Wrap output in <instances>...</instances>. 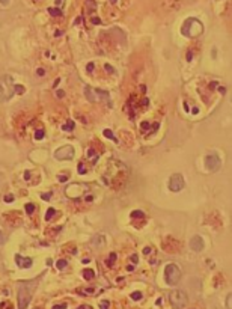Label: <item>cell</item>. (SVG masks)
Instances as JSON below:
<instances>
[{"label": "cell", "mask_w": 232, "mask_h": 309, "mask_svg": "<svg viewBox=\"0 0 232 309\" xmlns=\"http://www.w3.org/2000/svg\"><path fill=\"white\" fill-rule=\"evenodd\" d=\"M15 92V85L12 81L11 76H2L0 77V100L6 101L9 100Z\"/></svg>", "instance_id": "1"}, {"label": "cell", "mask_w": 232, "mask_h": 309, "mask_svg": "<svg viewBox=\"0 0 232 309\" xmlns=\"http://www.w3.org/2000/svg\"><path fill=\"white\" fill-rule=\"evenodd\" d=\"M164 279L166 284L170 286H175L179 281H181V270L178 268V265L175 264H167L164 268Z\"/></svg>", "instance_id": "2"}, {"label": "cell", "mask_w": 232, "mask_h": 309, "mask_svg": "<svg viewBox=\"0 0 232 309\" xmlns=\"http://www.w3.org/2000/svg\"><path fill=\"white\" fill-rule=\"evenodd\" d=\"M169 300H170V303H172V306H174L175 309H183L187 305L188 297H187V294L184 291H181V289H174V291L169 294Z\"/></svg>", "instance_id": "3"}, {"label": "cell", "mask_w": 232, "mask_h": 309, "mask_svg": "<svg viewBox=\"0 0 232 309\" xmlns=\"http://www.w3.org/2000/svg\"><path fill=\"white\" fill-rule=\"evenodd\" d=\"M84 94H86V98L92 103H103V101H107L109 100V94L105 91H101V89H95V88H86L84 89Z\"/></svg>", "instance_id": "4"}, {"label": "cell", "mask_w": 232, "mask_h": 309, "mask_svg": "<svg viewBox=\"0 0 232 309\" xmlns=\"http://www.w3.org/2000/svg\"><path fill=\"white\" fill-rule=\"evenodd\" d=\"M183 33L186 36H197L202 33V24L195 18H190L183 26Z\"/></svg>", "instance_id": "5"}, {"label": "cell", "mask_w": 232, "mask_h": 309, "mask_svg": "<svg viewBox=\"0 0 232 309\" xmlns=\"http://www.w3.org/2000/svg\"><path fill=\"white\" fill-rule=\"evenodd\" d=\"M184 185H186V181H184V178H183L181 173H174L170 176V180H169V189L172 192H181L184 189Z\"/></svg>", "instance_id": "6"}, {"label": "cell", "mask_w": 232, "mask_h": 309, "mask_svg": "<svg viewBox=\"0 0 232 309\" xmlns=\"http://www.w3.org/2000/svg\"><path fill=\"white\" fill-rule=\"evenodd\" d=\"M205 166H207V169H208L209 172H217L221 166V161H220V159H219V155H216L214 152H213V154H208V155L205 157Z\"/></svg>", "instance_id": "7"}, {"label": "cell", "mask_w": 232, "mask_h": 309, "mask_svg": "<svg viewBox=\"0 0 232 309\" xmlns=\"http://www.w3.org/2000/svg\"><path fill=\"white\" fill-rule=\"evenodd\" d=\"M54 157L58 160H71L74 157V148L71 145H65L62 148H59L56 152H54Z\"/></svg>", "instance_id": "8"}, {"label": "cell", "mask_w": 232, "mask_h": 309, "mask_svg": "<svg viewBox=\"0 0 232 309\" xmlns=\"http://www.w3.org/2000/svg\"><path fill=\"white\" fill-rule=\"evenodd\" d=\"M30 302V293L27 291L26 286H21L18 289V309H26Z\"/></svg>", "instance_id": "9"}, {"label": "cell", "mask_w": 232, "mask_h": 309, "mask_svg": "<svg viewBox=\"0 0 232 309\" xmlns=\"http://www.w3.org/2000/svg\"><path fill=\"white\" fill-rule=\"evenodd\" d=\"M190 247H191V250H195V252H200V250L204 249V240H202V237L195 235V237L190 240Z\"/></svg>", "instance_id": "10"}, {"label": "cell", "mask_w": 232, "mask_h": 309, "mask_svg": "<svg viewBox=\"0 0 232 309\" xmlns=\"http://www.w3.org/2000/svg\"><path fill=\"white\" fill-rule=\"evenodd\" d=\"M15 261H17V265L21 267V268H29V267H32V259H30V258H23L21 255H17V256H15Z\"/></svg>", "instance_id": "11"}, {"label": "cell", "mask_w": 232, "mask_h": 309, "mask_svg": "<svg viewBox=\"0 0 232 309\" xmlns=\"http://www.w3.org/2000/svg\"><path fill=\"white\" fill-rule=\"evenodd\" d=\"M83 277H84L86 281H92L93 277H95L93 270H91V268H84V270H83Z\"/></svg>", "instance_id": "12"}, {"label": "cell", "mask_w": 232, "mask_h": 309, "mask_svg": "<svg viewBox=\"0 0 232 309\" xmlns=\"http://www.w3.org/2000/svg\"><path fill=\"white\" fill-rule=\"evenodd\" d=\"M92 244H97V246H104V237L103 235H95L92 240Z\"/></svg>", "instance_id": "13"}, {"label": "cell", "mask_w": 232, "mask_h": 309, "mask_svg": "<svg viewBox=\"0 0 232 309\" xmlns=\"http://www.w3.org/2000/svg\"><path fill=\"white\" fill-rule=\"evenodd\" d=\"M48 12H50V15H53V17H60V15H62V12L59 11L58 8H50Z\"/></svg>", "instance_id": "14"}, {"label": "cell", "mask_w": 232, "mask_h": 309, "mask_svg": "<svg viewBox=\"0 0 232 309\" xmlns=\"http://www.w3.org/2000/svg\"><path fill=\"white\" fill-rule=\"evenodd\" d=\"M67 264H68V263H67L65 259H59V261H58V264H56V267H58L59 270H63V268L67 267Z\"/></svg>", "instance_id": "15"}, {"label": "cell", "mask_w": 232, "mask_h": 309, "mask_svg": "<svg viewBox=\"0 0 232 309\" xmlns=\"http://www.w3.org/2000/svg\"><path fill=\"white\" fill-rule=\"evenodd\" d=\"M72 128H74V122H72V121H68V122L63 125V130H65V131H72Z\"/></svg>", "instance_id": "16"}, {"label": "cell", "mask_w": 232, "mask_h": 309, "mask_svg": "<svg viewBox=\"0 0 232 309\" xmlns=\"http://www.w3.org/2000/svg\"><path fill=\"white\" fill-rule=\"evenodd\" d=\"M143 216H145V214H143L142 211H133V213H131V217L133 219H143Z\"/></svg>", "instance_id": "17"}, {"label": "cell", "mask_w": 232, "mask_h": 309, "mask_svg": "<svg viewBox=\"0 0 232 309\" xmlns=\"http://www.w3.org/2000/svg\"><path fill=\"white\" fill-rule=\"evenodd\" d=\"M33 211H35V205H33V204H27V205H26V213H27V214H32Z\"/></svg>", "instance_id": "18"}, {"label": "cell", "mask_w": 232, "mask_h": 309, "mask_svg": "<svg viewBox=\"0 0 232 309\" xmlns=\"http://www.w3.org/2000/svg\"><path fill=\"white\" fill-rule=\"evenodd\" d=\"M104 136H105V137H109V139H112L113 142H118V139H116L115 136L110 133V130H104Z\"/></svg>", "instance_id": "19"}, {"label": "cell", "mask_w": 232, "mask_h": 309, "mask_svg": "<svg viewBox=\"0 0 232 309\" xmlns=\"http://www.w3.org/2000/svg\"><path fill=\"white\" fill-rule=\"evenodd\" d=\"M54 213H56V211H54L53 208H48V211H47V214H45V219H47V220H51Z\"/></svg>", "instance_id": "20"}, {"label": "cell", "mask_w": 232, "mask_h": 309, "mask_svg": "<svg viewBox=\"0 0 232 309\" xmlns=\"http://www.w3.org/2000/svg\"><path fill=\"white\" fill-rule=\"evenodd\" d=\"M131 298H133V300H140V298H142V293H140V291L131 293Z\"/></svg>", "instance_id": "21"}, {"label": "cell", "mask_w": 232, "mask_h": 309, "mask_svg": "<svg viewBox=\"0 0 232 309\" xmlns=\"http://www.w3.org/2000/svg\"><path fill=\"white\" fill-rule=\"evenodd\" d=\"M44 134H45V133H44V130H36V133H35V139H38V140H39V139H42V137H44Z\"/></svg>", "instance_id": "22"}, {"label": "cell", "mask_w": 232, "mask_h": 309, "mask_svg": "<svg viewBox=\"0 0 232 309\" xmlns=\"http://www.w3.org/2000/svg\"><path fill=\"white\" fill-rule=\"evenodd\" d=\"M113 261H116V255H115V253H112V255H110V258H109V261H107V265H109V267H112V265H113Z\"/></svg>", "instance_id": "23"}, {"label": "cell", "mask_w": 232, "mask_h": 309, "mask_svg": "<svg viewBox=\"0 0 232 309\" xmlns=\"http://www.w3.org/2000/svg\"><path fill=\"white\" fill-rule=\"evenodd\" d=\"M100 309H109V302H107V300H103V302L100 303Z\"/></svg>", "instance_id": "24"}, {"label": "cell", "mask_w": 232, "mask_h": 309, "mask_svg": "<svg viewBox=\"0 0 232 309\" xmlns=\"http://www.w3.org/2000/svg\"><path fill=\"white\" fill-rule=\"evenodd\" d=\"M53 309H67V303H62V305H56V306H53Z\"/></svg>", "instance_id": "25"}, {"label": "cell", "mask_w": 232, "mask_h": 309, "mask_svg": "<svg viewBox=\"0 0 232 309\" xmlns=\"http://www.w3.org/2000/svg\"><path fill=\"white\" fill-rule=\"evenodd\" d=\"M88 157H89V159H91V157H95V151H93V149H89V151H88Z\"/></svg>", "instance_id": "26"}, {"label": "cell", "mask_w": 232, "mask_h": 309, "mask_svg": "<svg viewBox=\"0 0 232 309\" xmlns=\"http://www.w3.org/2000/svg\"><path fill=\"white\" fill-rule=\"evenodd\" d=\"M12 199H14V196H12V195H8V196H5V201H6V202H11Z\"/></svg>", "instance_id": "27"}, {"label": "cell", "mask_w": 232, "mask_h": 309, "mask_svg": "<svg viewBox=\"0 0 232 309\" xmlns=\"http://www.w3.org/2000/svg\"><path fill=\"white\" fill-rule=\"evenodd\" d=\"M67 178H68V176H65V175H59V181H62V183L67 181Z\"/></svg>", "instance_id": "28"}, {"label": "cell", "mask_w": 232, "mask_h": 309, "mask_svg": "<svg viewBox=\"0 0 232 309\" xmlns=\"http://www.w3.org/2000/svg\"><path fill=\"white\" fill-rule=\"evenodd\" d=\"M105 69H107V72H109V74H112V72H113V68H112L110 65H105Z\"/></svg>", "instance_id": "29"}, {"label": "cell", "mask_w": 232, "mask_h": 309, "mask_svg": "<svg viewBox=\"0 0 232 309\" xmlns=\"http://www.w3.org/2000/svg\"><path fill=\"white\" fill-rule=\"evenodd\" d=\"M79 172H80V173H84V172H86V169H84V166H83V164H80V166H79Z\"/></svg>", "instance_id": "30"}, {"label": "cell", "mask_w": 232, "mask_h": 309, "mask_svg": "<svg viewBox=\"0 0 232 309\" xmlns=\"http://www.w3.org/2000/svg\"><path fill=\"white\" fill-rule=\"evenodd\" d=\"M44 74H45V71H44L42 68H39V69H38V76H44Z\"/></svg>", "instance_id": "31"}, {"label": "cell", "mask_w": 232, "mask_h": 309, "mask_svg": "<svg viewBox=\"0 0 232 309\" xmlns=\"http://www.w3.org/2000/svg\"><path fill=\"white\" fill-rule=\"evenodd\" d=\"M15 91L17 92H24V89L21 88V86H15Z\"/></svg>", "instance_id": "32"}, {"label": "cell", "mask_w": 232, "mask_h": 309, "mask_svg": "<svg viewBox=\"0 0 232 309\" xmlns=\"http://www.w3.org/2000/svg\"><path fill=\"white\" fill-rule=\"evenodd\" d=\"M0 3L5 6V5H8V3H9V0H0Z\"/></svg>", "instance_id": "33"}, {"label": "cell", "mask_w": 232, "mask_h": 309, "mask_svg": "<svg viewBox=\"0 0 232 309\" xmlns=\"http://www.w3.org/2000/svg\"><path fill=\"white\" fill-rule=\"evenodd\" d=\"M92 69H93V63H89L88 65V71H92Z\"/></svg>", "instance_id": "34"}, {"label": "cell", "mask_w": 232, "mask_h": 309, "mask_svg": "<svg viewBox=\"0 0 232 309\" xmlns=\"http://www.w3.org/2000/svg\"><path fill=\"white\" fill-rule=\"evenodd\" d=\"M58 97H59V98H62V97H63V92L59 91V92H58Z\"/></svg>", "instance_id": "35"}, {"label": "cell", "mask_w": 232, "mask_h": 309, "mask_svg": "<svg viewBox=\"0 0 232 309\" xmlns=\"http://www.w3.org/2000/svg\"><path fill=\"white\" fill-rule=\"evenodd\" d=\"M2 241H3V234H2V231H0V244H2Z\"/></svg>", "instance_id": "36"}, {"label": "cell", "mask_w": 232, "mask_h": 309, "mask_svg": "<svg viewBox=\"0 0 232 309\" xmlns=\"http://www.w3.org/2000/svg\"><path fill=\"white\" fill-rule=\"evenodd\" d=\"M116 2H118V0H110V3H116Z\"/></svg>", "instance_id": "37"}]
</instances>
